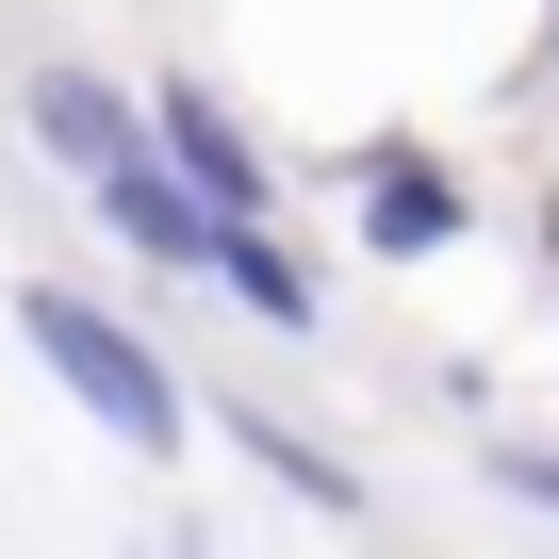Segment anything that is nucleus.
I'll return each instance as SVG.
<instances>
[{"label": "nucleus", "mask_w": 559, "mask_h": 559, "mask_svg": "<svg viewBox=\"0 0 559 559\" xmlns=\"http://www.w3.org/2000/svg\"><path fill=\"white\" fill-rule=\"evenodd\" d=\"M17 330H34V362H50L99 428H116V461H181V444H198V395L165 379V346H148L132 313H99L83 280H34V297H17Z\"/></svg>", "instance_id": "obj_1"}, {"label": "nucleus", "mask_w": 559, "mask_h": 559, "mask_svg": "<svg viewBox=\"0 0 559 559\" xmlns=\"http://www.w3.org/2000/svg\"><path fill=\"white\" fill-rule=\"evenodd\" d=\"M148 148L181 165L198 214H280V165H263V132H247L214 83H165V99H148Z\"/></svg>", "instance_id": "obj_2"}, {"label": "nucleus", "mask_w": 559, "mask_h": 559, "mask_svg": "<svg viewBox=\"0 0 559 559\" xmlns=\"http://www.w3.org/2000/svg\"><path fill=\"white\" fill-rule=\"evenodd\" d=\"M346 214H362V247H379V263H428V247H461V230H477V198H461L412 132L346 148Z\"/></svg>", "instance_id": "obj_3"}, {"label": "nucleus", "mask_w": 559, "mask_h": 559, "mask_svg": "<svg viewBox=\"0 0 559 559\" xmlns=\"http://www.w3.org/2000/svg\"><path fill=\"white\" fill-rule=\"evenodd\" d=\"M34 148L99 198L116 165H148V99H132V83H99V67H34Z\"/></svg>", "instance_id": "obj_4"}, {"label": "nucleus", "mask_w": 559, "mask_h": 559, "mask_svg": "<svg viewBox=\"0 0 559 559\" xmlns=\"http://www.w3.org/2000/svg\"><path fill=\"white\" fill-rule=\"evenodd\" d=\"M198 280H214V297H230L247 330H313V263L280 247L263 214H214V230H198Z\"/></svg>", "instance_id": "obj_5"}, {"label": "nucleus", "mask_w": 559, "mask_h": 559, "mask_svg": "<svg viewBox=\"0 0 559 559\" xmlns=\"http://www.w3.org/2000/svg\"><path fill=\"white\" fill-rule=\"evenodd\" d=\"M230 461H263L297 510H330V526H379V493H362V461H330L297 412H263V395H230Z\"/></svg>", "instance_id": "obj_6"}, {"label": "nucleus", "mask_w": 559, "mask_h": 559, "mask_svg": "<svg viewBox=\"0 0 559 559\" xmlns=\"http://www.w3.org/2000/svg\"><path fill=\"white\" fill-rule=\"evenodd\" d=\"M99 214H116V230H132L165 280H198V230H214V214L181 198V165H165V148H148V165H116V181H99Z\"/></svg>", "instance_id": "obj_7"}, {"label": "nucleus", "mask_w": 559, "mask_h": 559, "mask_svg": "<svg viewBox=\"0 0 559 559\" xmlns=\"http://www.w3.org/2000/svg\"><path fill=\"white\" fill-rule=\"evenodd\" d=\"M493 477H510L526 510H559V444H493Z\"/></svg>", "instance_id": "obj_8"}]
</instances>
